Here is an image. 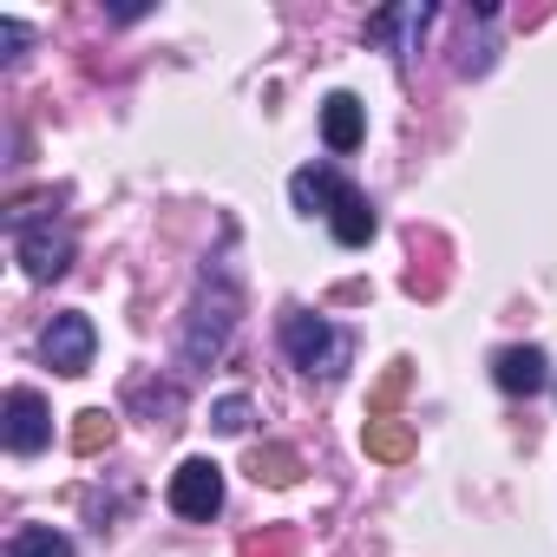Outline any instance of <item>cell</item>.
I'll return each mask as SVG.
<instances>
[{
    "label": "cell",
    "instance_id": "13",
    "mask_svg": "<svg viewBox=\"0 0 557 557\" xmlns=\"http://www.w3.org/2000/svg\"><path fill=\"white\" fill-rule=\"evenodd\" d=\"M249 479L283 492V485L302 479V453H296V446H256V453H249Z\"/></svg>",
    "mask_w": 557,
    "mask_h": 557
},
{
    "label": "cell",
    "instance_id": "4",
    "mask_svg": "<svg viewBox=\"0 0 557 557\" xmlns=\"http://www.w3.org/2000/svg\"><path fill=\"white\" fill-rule=\"evenodd\" d=\"M92 348H99V335H92V315H79V309L53 315L47 335H40V361L53 374H86L92 368Z\"/></svg>",
    "mask_w": 557,
    "mask_h": 557
},
{
    "label": "cell",
    "instance_id": "1",
    "mask_svg": "<svg viewBox=\"0 0 557 557\" xmlns=\"http://www.w3.org/2000/svg\"><path fill=\"white\" fill-rule=\"evenodd\" d=\"M236 309H243V296H236V283L223 269H203V289H197V302H190V322H184V361L190 368H210V361H223V348H230V329H236Z\"/></svg>",
    "mask_w": 557,
    "mask_h": 557
},
{
    "label": "cell",
    "instance_id": "7",
    "mask_svg": "<svg viewBox=\"0 0 557 557\" xmlns=\"http://www.w3.org/2000/svg\"><path fill=\"white\" fill-rule=\"evenodd\" d=\"M289 197H296L302 216H335V210L355 197V184H348L335 164H302V171L289 177Z\"/></svg>",
    "mask_w": 557,
    "mask_h": 557
},
{
    "label": "cell",
    "instance_id": "5",
    "mask_svg": "<svg viewBox=\"0 0 557 557\" xmlns=\"http://www.w3.org/2000/svg\"><path fill=\"white\" fill-rule=\"evenodd\" d=\"M171 511L177 518H216L223 511V466L216 459H184L171 472Z\"/></svg>",
    "mask_w": 557,
    "mask_h": 557
},
{
    "label": "cell",
    "instance_id": "3",
    "mask_svg": "<svg viewBox=\"0 0 557 557\" xmlns=\"http://www.w3.org/2000/svg\"><path fill=\"white\" fill-rule=\"evenodd\" d=\"M14 256L34 283H53V275L73 269V230L53 216H14Z\"/></svg>",
    "mask_w": 557,
    "mask_h": 557
},
{
    "label": "cell",
    "instance_id": "9",
    "mask_svg": "<svg viewBox=\"0 0 557 557\" xmlns=\"http://www.w3.org/2000/svg\"><path fill=\"white\" fill-rule=\"evenodd\" d=\"M322 138H329V151H361V138H368V106L355 99V92H329V106H322Z\"/></svg>",
    "mask_w": 557,
    "mask_h": 557
},
{
    "label": "cell",
    "instance_id": "20",
    "mask_svg": "<svg viewBox=\"0 0 557 557\" xmlns=\"http://www.w3.org/2000/svg\"><path fill=\"white\" fill-rule=\"evenodd\" d=\"M21 47H27V27H21V21H0V60L14 66V60H21Z\"/></svg>",
    "mask_w": 557,
    "mask_h": 557
},
{
    "label": "cell",
    "instance_id": "10",
    "mask_svg": "<svg viewBox=\"0 0 557 557\" xmlns=\"http://www.w3.org/2000/svg\"><path fill=\"white\" fill-rule=\"evenodd\" d=\"M492 381L505 394H537L550 381V361H544V348H498L492 355Z\"/></svg>",
    "mask_w": 557,
    "mask_h": 557
},
{
    "label": "cell",
    "instance_id": "18",
    "mask_svg": "<svg viewBox=\"0 0 557 557\" xmlns=\"http://www.w3.org/2000/svg\"><path fill=\"white\" fill-rule=\"evenodd\" d=\"M249 420H256V407H249L243 394H223V400L210 407V426H216V433H249Z\"/></svg>",
    "mask_w": 557,
    "mask_h": 557
},
{
    "label": "cell",
    "instance_id": "16",
    "mask_svg": "<svg viewBox=\"0 0 557 557\" xmlns=\"http://www.w3.org/2000/svg\"><path fill=\"white\" fill-rule=\"evenodd\" d=\"M112 433H119V420H112L106 407H86V413H73V453H79V459L106 453V446H112Z\"/></svg>",
    "mask_w": 557,
    "mask_h": 557
},
{
    "label": "cell",
    "instance_id": "19",
    "mask_svg": "<svg viewBox=\"0 0 557 557\" xmlns=\"http://www.w3.org/2000/svg\"><path fill=\"white\" fill-rule=\"evenodd\" d=\"M296 531H269V537H243V557H289Z\"/></svg>",
    "mask_w": 557,
    "mask_h": 557
},
{
    "label": "cell",
    "instance_id": "11",
    "mask_svg": "<svg viewBox=\"0 0 557 557\" xmlns=\"http://www.w3.org/2000/svg\"><path fill=\"white\" fill-rule=\"evenodd\" d=\"M361 446H368V459L400 466V459H413V446H420V440H413V426H407V420H394V413H387V420H368V426H361Z\"/></svg>",
    "mask_w": 557,
    "mask_h": 557
},
{
    "label": "cell",
    "instance_id": "17",
    "mask_svg": "<svg viewBox=\"0 0 557 557\" xmlns=\"http://www.w3.org/2000/svg\"><path fill=\"white\" fill-rule=\"evenodd\" d=\"M407 381H413V368L407 361H394L387 374H381V387H374V400H368V420H387V407L407 394Z\"/></svg>",
    "mask_w": 557,
    "mask_h": 557
},
{
    "label": "cell",
    "instance_id": "8",
    "mask_svg": "<svg viewBox=\"0 0 557 557\" xmlns=\"http://www.w3.org/2000/svg\"><path fill=\"white\" fill-rule=\"evenodd\" d=\"M433 27V8L426 0H407V8H381L374 21H368V40H381V47H394V60H413V40Z\"/></svg>",
    "mask_w": 557,
    "mask_h": 557
},
{
    "label": "cell",
    "instance_id": "2",
    "mask_svg": "<svg viewBox=\"0 0 557 557\" xmlns=\"http://www.w3.org/2000/svg\"><path fill=\"white\" fill-rule=\"evenodd\" d=\"M283 355H289L302 374L335 381V374H348L355 342H348L335 322H322V315H309V309H289V315H283Z\"/></svg>",
    "mask_w": 557,
    "mask_h": 557
},
{
    "label": "cell",
    "instance_id": "14",
    "mask_svg": "<svg viewBox=\"0 0 557 557\" xmlns=\"http://www.w3.org/2000/svg\"><path fill=\"white\" fill-rule=\"evenodd\" d=\"M132 407H145V413H151V426H177L184 394H177L171 381H132Z\"/></svg>",
    "mask_w": 557,
    "mask_h": 557
},
{
    "label": "cell",
    "instance_id": "15",
    "mask_svg": "<svg viewBox=\"0 0 557 557\" xmlns=\"http://www.w3.org/2000/svg\"><path fill=\"white\" fill-rule=\"evenodd\" d=\"M8 557H73V537L53 531V524H21L8 537Z\"/></svg>",
    "mask_w": 557,
    "mask_h": 557
},
{
    "label": "cell",
    "instance_id": "6",
    "mask_svg": "<svg viewBox=\"0 0 557 557\" xmlns=\"http://www.w3.org/2000/svg\"><path fill=\"white\" fill-rule=\"evenodd\" d=\"M0 433H8V453H40L47 440H53V413H47V400L34 394V387H14L8 394V426H0Z\"/></svg>",
    "mask_w": 557,
    "mask_h": 557
},
{
    "label": "cell",
    "instance_id": "12",
    "mask_svg": "<svg viewBox=\"0 0 557 557\" xmlns=\"http://www.w3.org/2000/svg\"><path fill=\"white\" fill-rule=\"evenodd\" d=\"M329 230H335V243H342V249H368V243H374V230H381V216H374V203L355 190V197L329 216Z\"/></svg>",
    "mask_w": 557,
    "mask_h": 557
}]
</instances>
